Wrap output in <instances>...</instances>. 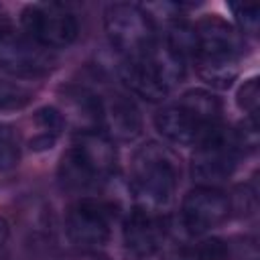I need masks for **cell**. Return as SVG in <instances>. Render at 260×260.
<instances>
[{
    "label": "cell",
    "instance_id": "6da1fadb",
    "mask_svg": "<svg viewBox=\"0 0 260 260\" xmlns=\"http://www.w3.org/2000/svg\"><path fill=\"white\" fill-rule=\"evenodd\" d=\"M195 47L191 59L203 81L213 87H228L240 71V57L246 43L242 32L219 16H205L195 26Z\"/></svg>",
    "mask_w": 260,
    "mask_h": 260
},
{
    "label": "cell",
    "instance_id": "7a4b0ae2",
    "mask_svg": "<svg viewBox=\"0 0 260 260\" xmlns=\"http://www.w3.org/2000/svg\"><path fill=\"white\" fill-rule=\"evenodd\" d=\"M158 132L177 144H199L221 124L219 100L205 89H191L165 106L156 118Z\"/></svg>",
    "mask_w": 260,
    "mask_h": 260
},
{
    "label": "cell",
    "instance_id": "3957f363",
    "mask_svg": "<svg viewBox=\"0 0 260 260\" xmlns=\"http://www.w3.org/2000/svg\"><path fill=\"white\" fill-rule=\"evenodd\" d=\"M181 167L177 156L158 142L142 144L130 165V179L136 195L148 205H165L171 201L179 185Z\"/></svg>",
    "mask_w": 260,
    "mask_h": 260
},
{
    "label": "cell",
    "instance_id": "277c9868",
    "mask_svg": "<svg viewBox=\"0 0 260 260\" xmlns=\"http://www.w3.org/2000/svg\"><path fill=\"white\" fill-rule=\"evenodd\" d=\"M104 24L112 47L126 61L144 59L156 43V28L150 14L136 4L118 2L108 6Z\"/></svg>",
    "mask_w": 260,
    "mask_h": 260
},
{
    "label": "cell",
    "instance_id": "5b68a950",
    "mask_svg": "<svg viewBox=\"0 0 260 260\" xmlns=\"http://www.w3.org/2000/svg\"><path fill=\"white\" fill-rule=\"evenodd\" d=\"M240 146L234 138V130L219 124L207 134L195 148L193 154V177L199 187H217L236 169Z\"/></svg>",
    "mask_w": 260,
    "mask_h": 260
},
{
    "label": "cell",
    "instance_id": "8992f818",
    "mask_svg": "<svg viewBox=\"0 0 260 260\" xmlns=\"http://www.w3.org/2000/svg\"><path fill=\"white\" fill-rule=\"evenodd\" d=\"M22 28L30 39L49 49L71 45L79 30L75 14L57 2H39L26 6L22 12Z\"/></svg>",
    "mask_w": 260,
    "mask_h": 260
},
{
    "label": "cell",
    "instance_id": "52a82bcc",
    "mask_svg": "<svg viewBox=\"0 0 260 260\" xmlns=\"http://www.w3.org/2000/svg\"><path fill=\"white\" fill-rule=\"evenodd\" d=\"M57 57L53 49L37 43L26 32L0 30V69L18 77H39L53 69Z\"/></svg>",
    "mask_w": 260,
    "mask_h": 260
},
{
    "label": "cell",
    "instance_id": "ba28073f",
    "mask_svg": "<svg viewBox=\"0 0 260 260\" xmlns=\"http://www.w3.org/2000/svg\"><path fill=\"white\" fill-rule=\"evenodd\" d=\"M112 211L98 199H79L67 211L69 240L79 248H102L110 240Z\"/></svg>",
    "mask_w": 260,
    "mask_h": 260
},
{
    "label": "cell",
    "instance_id": "9c48e42d",
    "mask_svg": "<svg viewBox=\"0 0 260 260\" xmlns=\"http://www.w3.org/2000/svg\"><path fill=\"white\" fill-rule=\"evenodd\" d=\"M232 211L230 197L217 187H195L181 205V219L187 232L205 234L228 219Z\"/></svg>",
    "mask_w": 260,
    "mask_h": 260
},
{
    "label": "cell",
    "instance_id": "30bf717a",
    "mask_svg": "<svg viewBox=\"0 0 260 260\" xmlns=\"http://www.w3.org/2000/svg\"><path fill=\"white\" fill-rule=\"evenodd\" d=\"M100 126L106 130V136L112 140L128 142L134 140L142 130V118L136 104L122 95L110 93L100 100Z\"/></svg>",
    "mask_w": 260,
    "mask_h": 260
},
{
    "label": "cell",
    "instance_id": "8fae6325",
    "mask_svg": "<svg viewBox=\"0 0 260 260\" xmlns=\"http://www.w3.org/2000/svg\"><path fill=\"white\" fill-rule=\"evenodd\" d=\"M165 238V223L146 207H136L124 223V244L130 254L144 258L154 254Z\"/></svg>",
    "mask_w": 260,
    "mask_h": 260
},
{
    "label": "cell",
    "instance_id": "7c38bea8",
    "mask_svg": "<svg viewBox=\"0 0 260 260\" xmlns=\"http://www.w3.org/2000/svg\"><path fill=\"white\" fill-rule=\"evenodd\" d=\"M122 79L134 93H138L148 102H160L171 91L169 83L165 81V77L158 73V69L152 65L148 57L138 61H124Z\"/></svg>",
    "mask_w": 260,
    "mask_h": 260
},
{
    "label": "cell",
    "instance_id": "4fadbf2b",
    "mask_svg": "<svg viewBox=\"0 0 260 260\" xmlns=\"http://www.w3.org/2000/svg\"><path fill=\"white\" fill-rule=\"evenodd\" d=\"M73 146L79 150V154L85 158V162L91 167V171L95 173V177L100 181L110 177V173L114 171V165H116V148L106 134H102L98 130L81 132L77 136V140L73 142Z\"/></svg>",
    "mask_w": 260,
    "mask_h": 260
},
{
    "label": "cell",
    "instance_id": "5bb4252c",
    "mask_svg": "<svg viewBox=\"0 0 260 260\" xmlns=\"http://www.w3.org/2000/svg\"><path fill=\"white\" fill-rule=\"evenodd\" d=\"M63 120H71V124L81 132H93L100 126V98L85 89H71L65 93V114Z\"/></svg>",
    "mask_w": 260,
    "mask_h": 260
},
{
    "label": "cell",
    "instance_id": "9a60e30c",
    "mask_svg": "<svg viewBox=\"0 0 260 260\" xmlns=\"http://www.w3.org/2000/svg\"><path fill=\"white\" fill-rule=\"evenodd\" d=\"M59 179L61 185L69 191H85L100 183L95 173L89 169V165L83 160L79 150L71 144V148L61 156L59 162Z\"/></svg>",
    "mask_w": 260,
    "mask_h": 260
},
{
    "label": "cell",
    "instance_id": "2e32d148",
    "mask_svg": "<svg viewBox=\"0 0 260 260\" xmlns=\"http://www.w3.org/2000/svg\"><path fill=\"white\" fill-rule=\"evenodd\" d=\"M32 130L28 136V146L32 150H47L55 144V140L59 138L65 120L61 116L59 110L55 108H41L35 116H32Z\"/></svg>",
    "mask_w": 260,
    "mask_h": 260
},
{
    "label": "cell",
    "instance_id": "e0dca14e",
    "mask_svg": "<svg viewBox=\"0 0 260 260\" xmlns=\"http://www.w3.org/2000/svg\"><path fill=\"white\" fill-rule=\"evenodd\" d=\"M18 158H20L18 134L10 126L0 124V171H8L16 167Z\"/></svg>",
    "mask_w": 260,
    "mask_h": 260
},
{
    "label": "cell",
    "instance_id": "ac0fdd59",
    "mask_svg": "<svg viewBox=\"0 0 260 260\" xmlns=\"http://www.w3.org/2000/svg\"><path fill=\"white\" fill-rule=\"evenodd\" d=\"M30 89L0 77V110H18L30 102Z\"/></svg>",
    "mask_w": 260,
    "mask_h": 260
},
{
    "label": "cell",
    "instance_id": "d6986e66",
    "mask_svg": "<svg viewBox=\"0 0 260 260\" xmlns=\"http://www.w3.org/2000/svg\"><path fill=\"white\" fill-rule=\"evenodd\" d=\"M230 8H232V12H234V16L240 24V30L248 32V35H256L260 8L256 4H232Z\"/></svg>",
    "mask_w": 260,
    "mask_h": 260
},
{
    "label": "cell",
    "instance_id": "ffe728a7",
    "mask_svg": "<svg viewBox=\"0 0 260 260\" xmlns=\"http://www.w3.org/2000/svg\"><path fill=\"white\" fill-rule=\"evenodd\" d=\"M193 248H195V254L199 260H228V256H230V246L217 238L203 240L201 244H197Z\"/></svg>",
    "mask_w": 260,
    "mask_h": 260
},
{
    "label": "cell",
    "instance_id": "44dd1931",
    "mask_svg": "<svg viewBox=\"0 0 260 260\" xmlns=\"http://www.w3.org/2000/svg\"><path fill=\"white\" fill-rule=\"evenodd\" d=\"M238 104L250 116H256V110H258V79L256 77L248 79L240 87V91H238Z\"/></svg>",
    "mask_w": 260,
    "mask_h": 260
},
{
    "label": "cell",
    "instance_id": "7402d4cb",
    "mask_svg": "<svg viewBox=\"0 0 260 260\" xmlns=\"http://www.w3.org/2000/svg\"><path fill=\"white\" fill-rule=\"evenodd\" d=\"M173 260H199V258H197V254H195V248H185V250H181Z\"/></svg>",
    "mask_w": 260,
    "mask_h": 260
},
{
    "label": "cell",
    "instance_id": "603a6c76",
    "mask_svg": "<svg viewBox=\"0 0 260 260\" xmlns=\"http://www.w3.org/2000/svg\"><path fill=\"white\" fill-rule=\"evenodd\" d=\"M6 240H8V223H6V219L0 217V248L6 244Z\"/></svg>",
    "mask_w": 260,
    "mask_h": 260
},
{
    "label": "cell",
    "instance_id": "cb8c5ba5",
    "mask_svg": "<svg viewBox=\"0 0 260 260\" xmlns=\"http://www.w3.org/2000/svg\"><path fill=\"white\" fill-rule=\"evenodd\" d=\"M0 16H2V8H0Z\"/></svg>",
    "mask_w": 260,
    "mask_h": 260
}]
</instances>
